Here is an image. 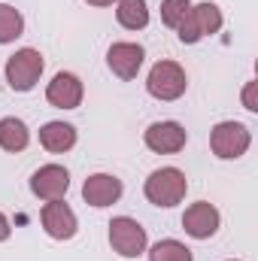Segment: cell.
I'll return each mask as SVG.
<instances>
[{"mask_svg": "<svg viewBox=\"0 0 258 261\" xmlns=\"http://www.w3.org/2000/svg\"><path fill=\"white\" fill-rule=\"evenodd\" d=\"M186 192H189V179H186V173H183L179 167H158V170H152L149 179L143 182L146 200L155 203V206H164V210L183 203Z\"/></svg>", "mask_w": 258, "mask_h": 261, "instance_id": "cell-1", "label": "cell"}, {"mask_svg": "<svg viewBox=\"0 0 258 261\" xmlns=\"http://www.w3.org/2000/svg\"><path fill=\"white\" fill-rule=\"evenodd\" d=\"M186 88H189V76L176 61H158V64H152L149 76H146V91L164 103L179 100L186 94Z\"/></svg>", "mask_w": 258, "mask_h": 261, "instance_id": "cell-2", "label": "cell"}, {"mask_svg": "<svg viewBox=\"0 0 258 261\" xmlns=\"http://www.w3.org/2000/svg\"><path fill=\"white\" fill-rule=\"evenodd\" d=\"M222 9L216 6V3H192V9H189V15L183 18V24L176 28V34H179V43H200L203 37H213V34H219L222 31Z\"/></svg>", "mask_w": 258, "mask_h": 261, "instance_id": "cell-3", "label": "cell"}, {"mask_svg": "<svg viewBox=\"0 0 258 261\" xmlns=\"http://www.w3.org/2000/svg\"><path fill=\"white\" fill-rule=\"evenodd\" d=\"M249 146H252V130L243 122H219L210 130V149L222 161H234V158L246 155Z\"/></svg>", "mask_w": 258, "mask_h": 261, "instance_id": "cell-4", "label": "cell"}, {"mask_svg": "<svg viewBox=\"0 0 258 261\" xmlns=\"http://www.w3.org/2000/svg\"><path fill=\"white\" fill-rule=\"evenodd\" d=\"M43 67H46V61H43V55L37 49H18L15 55L6 58L3 76H6V82H9L12 91H31L40 82Z\"/></svg>", "mask_w": 258, "mask_h": 261, "instance_id": "cell-5", "label": "cell"}, {"mask_svg": "<svg viewBox=\"0 0 258 261\" xmlns=\"http://www.w3.org/2000/svg\"><path fill=\"white\" fill-rule=\"evenodd\" d=\"M110 246H113V252L122 255V258H137V255H143L146 246H149L146 228H143L137 219H131V216H116V219L110 222Z\"/></svg>", "mask_w": 258, "mask_h": 261, "instance_id": "cell-6", "label": "cell"}, {"mask_svg": "<svg viewBox=\"0 0 258 261\" xmlns=\"http://www.w3.org/2000/svg\"><path fill=\"white\" fill-rule=\"evenodd\" d=\"M143 143H146V149H152L158 155H176L186 149L189 134L179 122H152L143 134Z\"/></svg>", "mask_w": 258, "mask_h": 261, "instance_id": "cell-7", "label": "cell"}, {"mask_svg": "<svg viewBox=\"0 0 258 261\" xmlns=\"http://www.w3.org/2000/svg\"><path fill=\"white\" fill-rule=\"evenodd\" d=\"M40 222H43V231L52 237V240H73L76 231H79V222H76V213L67 206V200H46V206L40 210Z\"/></svg>", "mask_w": 258, "mask_h": 261, "instance_id": "cell-8", "label": "cell"}, {"mask_svg": "<svg viewBox=\"0 0 258 261\" xmlns=\"http://www.w3.org/2000/svg\"><path fill=\"white\" fill-rule=\"evenodd\" d=\"M219 225H222V216L210 200H197L183 213V228L194 240H210L219 231Z\"/></svg>", "mask_w": 258, "mask_h": 261, "instance_id": "cell-9", "label": "cell"}, {"mask_svg": "<svg viewBox=\"0 0 258 261\" xmlns=\"http://www.w3.org/2000/svg\"><path fill=\"white\" fill-rule=\"evenodd\" d=\"M70 189V173L61 164H43L31 176V192L40 200H61Z\"/></svg>", "mask_w": 258, "mask_h": 261, "instance_id": "cell-10", "label": "cell"}, {"mask_svg": "<svg viewBox=\"0 0 258 261\" xmlns=\"http://www.w3.org/2000/svg\"><path fill=\"white\" fill-rule=\"evenodd\" d=\"M122 192H125V186H122V179L113 176V173H91V176L85 179V186H82L85 203L94 206V210L113 206V203L122 197Z\"/></svg>", "mask_w": 258, "mask_h": 261, "instance_id": "cell-11", "label": "cell"}, {"mask_svg": "<svg viewBox=\"0 0 258 261\" xmlns=\"http://www.w3.org/2000/svg\"><path fill=\"white\" fill-rule=\"evenodd\" d=\"M85 97V85L76 73H55V79L46 88V100L58 110H76Z\"/></svg>", "mask_w": 258, "mask_h": 261, "instance_id": "cell-12", "label": "cell"}, {"mask_svg": "<svg viewBox=\"0 0 258 261\" xmlns=\"http://www.w3.org/2000/svg\"><path fill=\"white\" fill-rule=\"evenodd\" d=\"M143 58H146L143 46H137V43H113L110 52H107V67L119 79L131 82V79H137V73L143 67Z\"/></svg>", "mask_w": 258, "mask_h": 261, "instance_id": "cell-13", "label": "cell"}, {"mask_svg": "<svg viewBox=\"0 0 258 261\" xmlns=\"http://www.w3.org/2000/svg\"><path fill=\"white\" fill-rule=\"evenodd\" d=\"M40 146L46 152H55V155L70 152L76 146V128L67 125V122H46L40 128Z\"/></svg>", "mask_w": 258, "mask_h": 261, "instance_id": "cell-14", "label": "cell"}, {"mask_svg": "<svg viewBox=\"0 0 258 261\" xmlns=\"http://www.w3.org/2000/svg\"><path fill=\"white\" fill-rule=\"evenodd\" d=\"M28 143H31V130L21 119L15 116L0 119V149L3 152H24Z\"/></svg>", "mask_w": 258, "mask_h": 261, "instance_id": "cell-15", "label": "cell"}, {"mask_svg": "<svg viewBox=\"0 0 258 261\" xmlns=\"http://www.w3.org/2000/svg\"><path fill=\"white\" fill-rule=\"evenodd\" d=\"M116 18L125 31H143L149 24V6H146V0H119Z\"/></svg>", "mask_w": 258, "mask_h": 261, "instance_id": "cell-16", "label": "cell"}, {"mask_svg": "<svg viewBox=\"0 0 258 261\" xmlns=\"http://www.w3.org/2000/svg\"><path fill=\"white\" fill-rule=\"evenodd\" d=\"M24 34V18L15 6L9 3H0V46L6 43H15L18 37Z\"/></svg>", "mask_w": 258, "mask_h": 261, "instance_id": "cell-17", "label": "cell"}, {"mask_svg": "<svg viewBox=\"0 0 258 261\" xmlns=\"http://www.w3.org/2000/svg\"><path fill=\"white\" fill-rule=\"evenodd\" d=\"M149 261H194V255L179 240H158L149 249Z\"/></svg>", "mask_w": 258, "mask_h": 261, "instance_id": "cell-18", "label": "cell"}, {"mask_svg": "<svg viewBox=\"0 0 258 261\" xmlns=\"http://www.w3.org/2000/svg\"><path fill=\"white\" fill-rule=\"evenodd\" d=\"M189 9H192V0H161V21L176 31L189 15Z\"/></svg>", "mask_w": 258, "mask_h": 261, "instance_id": "cell-19", "label": "cell"}, {"mask_svg": "<svg viewBox=\"0 0 258 261\" xmlns=\"http://www.w3.org/2000/svg\"><path fill=\"white\" fill-rule=\"evenodd\" d=\"M240 97H243V107H246L249 113H258V82L255 79H249V82L243 85V94H240Z\"/></svg>", "mask_w": 258, "mask_h": 261, "instance_id": "cell-20", "label": "cell"}, {"mask_svg": "<svg viewBox=\"0 0 258 261\" xmlns=\"http://www.w3.org/2000/svg\"><path fill=\"white\" fill-rule=\"evenodd\" d=\"M9 234H12V228H9V219L0 213V243H3V240H9Z\"/></svg>", "mask_w": 258, "mask_h": 261, "instance_id": "cell-21", "label": "cell"}, {"mask_svg": "<svg viewBox=\"0 0 258 261\" xmlns=\"http://www.w3.org/2000/svg\"><path fill=\"white\" fill-rule=\"evenodd\" d=\"M88 6H113V3H119V0H85Z\"/></svg>", "mask_w": 258, "mask_h": 261, "instance_id": "cell-22", "label": "cell"}]
</instances>
